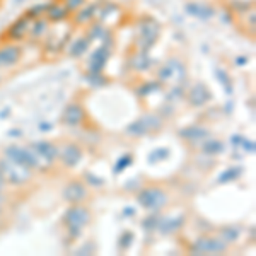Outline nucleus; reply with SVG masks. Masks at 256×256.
I'll list each match as a JSON object with an SVG mask.
<instances>
[{"label":"nucleus","instance_id":"nucleus-1","mask_svg":"<svg viewBox=\"0 0 256 256\" xmlns=\"http://www.w3.org/2000/svg\"><path fill=\"white\" fill-rule=\"evenodd\" d=\"M0 172H2L4 180L9 181L12 184H22L31 178V169L26 166L14 162L10 159L0 160Z\"/></svg>","mask_w":256,"mask_h":256},{"label":"nucleus","instance_id":"nucleus-2","mask_svg":"<svg viewBox=\"0 0 256 256\" xmlns=\"http://www.w3.org/2000/svg\"><path fill=\"white\" fill-rule=\"evenodd\" d=\"M137 200L144 208L158 212L168 204V195L160 188H146L138 193Z\"/></svg>","mask_w":256,"mask_h":256},{"label":"nucleus","instance_id":"nucleus-3","mask_svg":"<svg viewBox=\"0 0 256 256\" xmlns=\"http://www.w3.org/2000/svg\"><path fill=\"white\" fill-rule=\"evenodd\" d=\"M6 156L7 159L14 160V162L20 164V166H26V168H38L40 166V159L36 152H31V148H22L18 146H10L6 148Z\"/></svg>","mask_w":256,"mask_h":256},{"label":"nucleus","instance_id":"nucleus-4","mask_svg":"<svg viewBox=\"0 0 256 256\" xmlns=\"http://www.w3.org/2000/svg\"><path fill=\"white\" fill-rule=\"evenodd\" d=\"M162 122L160 118L158 116H144L134 122L132 125H128L126 128V134L132 135V137H140V135H146L148 132H154V130H159Z\"/></svg>","mask_w":256,"mask_h":256},{"label":"nucleus","instance_id":"nucleus-5","mask_svg":"<svg viewBox=\"0 0 256 256\" xmlns=\"http://www.w3.org/2000/svg\"><path fill=\"white\" fill-rule=\"evenodd\" d=\"M226 250H227V246L224 241H220V239H212V238H202L192 246L193 253H198V254L224 253Z\"/></svg>","mask_w":256,"mask_h":256},{"label":"nucleus","instance_id":"nucleus-6","mask_svg":"<svg viewBox=\"0 0 256 256\" xmlns=\"http://www.w3.org/2000/svg\"><path fill=\"white\" fill-rule=\"evenodd\" d=\"M64 220L67 222V226H72V227H84L86 224H89L90 220V214L88 208L80 207V205H74L67 210L65 214Z\"/></svg>","mask_w":256,"mask_h":256},{"label":"nucleus","instance_id":"nucleus-7","mask_svg":"<svg viewBox=\"0 0 256 256\" xmlns=\"http://www.w3.org/2000/svg\"><path fill=\"white\" fill-rule=\"evenodd\" d=\"M88 196V190L79 181H74V183H68L64 190V198L70 204H79L84 198Z\"/></svg>","mask_w":256,"mask_h":256},{"label":"nucleus","instance_id":"nucleus-8","mask_svg":"<svg viewBox=\"0 0 256 256\" xmlns=\"http://www.w3.org/2000/svg\"><path fill=\"white\" fill-rule=\"evenodd\" d=\"M60 156H62V162H64L65 166L74 168L80 162L82 150H80L79 146H76V144H67V146L64 147V150H62Z\"/></svg>","mask_w":256,"mask_h":256},{"label":"nucleus","instance_id":"nucleus-9","mask_svg":"<svg viewBox=\"0 0 256 256\" xmlns=\"http://www.w3.org/2000/svg\"><path fill=\"white\" fill-rule=\"evenodd\" d=\"M32 150L38 154V158H43L46 159L48 162H53L56 158H58V147L53 146L52 142H36L34 146H32Z\"/></svg>","mask_w":256,"mask_h":256},{"label":"nucleus","instance_id":"nucleus-10","mask_svg":"<svg viewBox=\"0 0 256 256\" xmlns=\"http://www.w3.org/2000/svg\"><path fill=\"white\" fill-rule=\"evenodd\" d=\"M20 58V48L9 44V46L0 48V67H10L16 65Z\"/></svg>","mask_w":256,"mask_h":256},{"label":"nucleus","instance_id":"nucleus-11","mask_svg":"<svg viewBox=\"0 0 256 256\" xmlns=\"http://www.w3.org/2000/svg\"><path fill=\"white\" fill-rule=\"evenodd\" d=\"M86 113L79 104H68L64 111V122L70 126H77L79 123L84 122Z\"/></svg>","mask_w":256,"mask_h":256},{"label":"nucleus","instance_id":"nucleus-12","mask_svg":"<svg viewBox=\"0 0 256 256\" xmlns=\"http://www.w3.org/2000/svg\"><path fill=\"white\" fill-rule=\"evenodd\" d=\"M210 99V92L207 89H205L204 84H198L196 88H193L192 94H190V102H192L193 106H202L205 104Z\"/></svg>","mask_w":256,"mask_h":256},{"label":"nucleus","instance_id":"nucleus-13","mask_svg":"<svg viewBox=\"0 0 256 256\" xmlns=\"http://www.w3.org/2000/svg\"><path fill=\"white\" fill-rule=\"evenodd\" d=\"M207 135H208V132L200 126H190V128L180 130V137H183L186 140H200V138H205Z\"/></svg>","mask_w":256,"mask_h":256},{"label":"nucleus","instance_id":"nucleus-14","mask_svg":"<svg viewBox=\"0 0 256 256\" xmlns=\"http://www.w3.org/2000/svg\"><path fill=\"white\" fill-rule=\"evenodd\" d=\"M183 217H176V218H168L164 224H160V232L162 234H172L174 230L180 229L181 226H183Z\"/></svg>","mask_w":256,"mask_h":256},{"label":"nucleus","instance_id":"nucleus-15","mask_svg":"<svg viewBox=\"0 0 256 256\" xmlns=\"http://www.w3.org/2000/svg\"><path fill=\"white\" fill-rule=\"evenodd\" d=\"M220 236H222V241L234 242L239 238V229L238 227H224V229L220 230Z\"/></svg>","mask_w":256,"mask_h":256},{"label":"nucleus","instance_id":"nucleus-16","mask_svg":"<svg viewBox=\"0 0 256 256\" xmlns=\"http://www.w3.org/2000/svg\"><path fill=\"white\" fill-rule=\"evenodd\" d=\"M204 150L207 154H218V152L224 150V144L218 142V140H210V142L204 144Z\"/></svg>","mask_w":256,"mask_h":256},{"label":"nucleus","instance_id":"nucleus-17","mask_svg":"<svg viewBox=\"0 0 256 256\" xmlns=\"http://www.w3.org/2000/svg\"><path fill=\"white\" fill-rule=\"evenodd\" d=\"M239 172H241V169L232 168V169H229V171H226L224 174H222L220 178H218V181H220V183H227V181H230V180H234V178H238V176H239Z\"/></svg>","mask_w":256,"mask_h":256},{"label":"nucleus","instance_id":"nucleus-18","mask_svg":"<svg viewBox=\"0 0 256 256\" xmlns=\"http://www.w3.org/2000/svg\"><path fill=\"white\" fill-rule=\"evenodd\" d=\"M130 162H132V156H123V158H120L116 166H114V171H116V172L123 171L126 166H130Z\"/></svg>","mask_w":256,"mask_h":256},{"label":"nucleus","instance_id":"nucleus-19","mask_svg":"<svg viewBox=\"0 0 256 256\" xmlns=\"http://www.w3.org/2000/svg\"><path fill=\"white\" fill-rule=\"evenodd\" d=\"M168 154H169L168 148H159V150L152 152V154H150V159H152V160H160L162 158H166Z\"/></svg>","mask_w":256,"mask_h":256},{"label":"nucleus","instance_id":"nucleus-20","mask_svg":"<svg viewBox=\"0 0 256 256\" xmlns=\"http://www.w3.org/2000/svg\"><path fill=\"white\" fill-rule=\"evenodd\" d=\"M86 180H88L89 183H90V186H99V184H102V180H99V178L92 176L90 172H88V174H86Z\"/></svg>","mask_w":256,"mask_h":256},{"label":"nucleus","instance_id":"nucleus-21","mask_svg":"<svg viewBox=\"0 0 256 256\" xmlns=\"http://www.w3.org/2000/svg\"><path fill=\"white\" fill-rule=\"evenodd\" d=\"M156 88H158L156 84H147L146 88H142V89L138 90V94H140V96H146V94L152 92V90H148V89H156Z\"/></svg>","mask_w":256,"mask_h":256},{"label":"nucleus","instance_id":"nucleus-22","mask_svg":"<svg viewBox=\"0 0 256 256\" xmlns=\"http://www.w3.org/2000/svg\"><path fill=\"white\" fill-rule=\"evenodd\" d=\"M246 150L253 152V150H254V144H253V142H250V144H248V142H246Z\"/></svg>","mask_w":256,"mask_h":256},{"label":"nucleus","instance_id":"nucleus-23","mask_svg":"<svg viewBox=\"0 0 256 256\" xmlns=\"http://www.w3.org/2000/svg\"><path fill=\"white\" fill-rule=\"evenodd\" d=\"M41 130H50V128H52V125H50V123H41Z\"/></svg>","mask_w":256,"mask_h":256},{"label":"nucleus","instance_id":"nucleus-24","mask_svg":"<svg viewBox=\"0 0 256 256\" xmlns=\"http://www.w3.org/2000/svg\"><path fill=\"white\" fill-rule=\"evenodd\" d=\"M9 135H10V137H16V135H18V137H19L20 132H19V130H12V134H9Z\"/></svg>","mask_w":256,"mask_h":256},{"label":"nucleus","instance_id":"nucleus-25","mask_svg":"<svg viewBox=\"0 0 256 256\" xmlns=\"http://www.w3.org/2000/svg\"><path fill=\"white\" fill-rule=\"evenodd\" d=\"M4 183H6V180H4L2 172H0V188H4Z\"/></svg>","mask_w":256,"mask_h":256}]
</instances>
